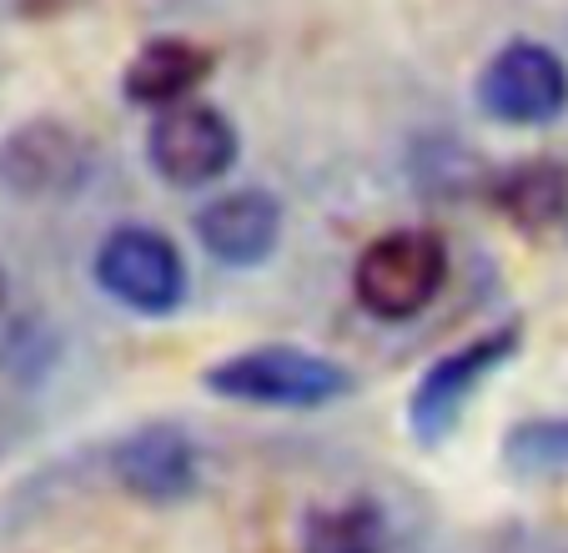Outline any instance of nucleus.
Listing matches in <instances>:
<instances>
[{"instance_id": "nucleus-11", "label": "nucleus", "mask_w": 568, "mask_h": 553, "mask_svg": "<svg viewBox=\"0 0 568 553\" xmlns=\"http://www.w3.org/2000/svg\"><path fill=\"white\" fill-rule=\"evenodd\" d=\"M494 207L528 237H548L568 227V161L528 157L494 177Z\"/></svg>"}, {"instance_id": "nucleus-13", "label": "nucleus", "mask_w": 568, "mask_h": 553, "mask_svg": "<svg viewBox=\"0 0 568 553\" xmlns=\"http://www.w3.org/2000/svg\"><path fill=\"white\" fill-rule=\"evenodd\" d=\"M504 463L518 479L568 473V418H528L504 433Z\"/></svg>"}, {"instance_id": "nucleus-4", "label": "nucleus", "mask_w": 568, "mask_h": 553, "mask_svg": "<svg viewBox=\"0 0 568 553\" xmlns=\"http://www.w3.org/2000/svg\"><path fill=\"white\" fill-rule=\"evenodd\" d=\"M518 342H524L518 328H494V332H483V338L463 342V348L443 352L438 362H428V373L418 378V388H413V398H408V433L418 438L423 448L448 443V438L458 433L468 403L483 393V383L514 358Z\"/></svg>"}, {"instance_id": "nucleus-2", "label": "nucleus", "mask_w": 568, "mask_h": 553, "mask_svg": "<svg viewBox=\"0 0 568 553\" xmlns=\"http://www.w3.org/2000/svg\"><path fill=\"white\" fill-rule=\"evenodd\" d=\"M448 282V247L428 227H393L353 262V298L373 322H413Z\"/></svg>"}, {"instance_id": "nucleus-9", "label": "nucleus", "mask_w": 568, "mask_h": 553, "mask_svg": "<svg viewBox=\"0 0 568 553\" xmlns=\"http://www.w3.org/2000/svg\"><path fill=\"white\" fill-rule=\"evenodd\" d=\"M196 242L222 267H262L282 242V202L262 187H236L196 212Z\"/></svg>"}, {"instance_id": "nucleus-6", "label": "nucleus", "mask_w": 568, "mask_h": 553, "mask_svg": "<svg viewBox=\"0 0 568 553\" xmlns=\"http://www.w3.org/2000/svg\"><path fill=\"white\" fill-rule=\"evenodd\" d=\"M478 107L498 127H554L568 111V66L544 41H508L478 71Z\"/></svg>"}, {"instance_id": "nucleus-1", "label": "nucleus", "mask_w": 568, "mask_h": 553, "mask_svg": "<svg viewBox=\"0 0 568 553\" xmlns=\"http://www.w3.org/2000/svg\"><path fill=\"white\" fill-rule=\"evenodd\" d=\"M202 388L222 403L247 408H282V413H312L333 408L357 388V373L327 352H307L292 342H267L232 358L212 362L202 373Z\"/></svg>"}, {"instance_id": "nucleus-5", "label": "nucleus", "mask_w": 568, "mask_h": 553, "mask_svg": "<svg viewBox=\"0 0 568 553\" xmlns=\"http://www.w3.org/2000/svg\"><path fill=\"white\" fill-rule=\"evenodd\" d=\"M97 171V147L87 131L61 117H31L0 141V187L26 202H61L75 197Z\"/></svg>"}, {"instance_id": "nucleus-14", "label": "nucleus", "mask_w": 568, "mask_h": 553, "mask_svg": "<svg viewBox=\"0 0 568 553\" xmlns=\"http://www.w3.org/2000/svg\"><path fill=\"white\" fill-rule=\"evenodd\" d=\"M6 298H11V282H6V267H0V312H6Z\"/></svg>"}, {"instance_id": "nucleus-12", "label": "nucleus", "mask_w": 568, "mask_h": 553, "mask_svg": "<svg viewBox=\"0 0 568 553\" xmlns=\"http://www.w3.org/2000/svg\"><path fill=\"white\" fill-rule=\"evenodd\" d=\"M393 549V519L377 499H343L312 509L302 519L297 553H387Z\"/></svg>"}, {"instance_id": "nucleus-3", "label": "nucleus", "mask_w": 568, "mask_h": 553, "mask_svg": "<svg viewBox=\"0 0 568 553\" xmlns=\"http://www.w3.org/2000/svg\"><path fill=\"white\" fill-rule=\"evenodd\" d=\"M91 276L111 302H121L126 312H141V318H172L186 302V288H192L182 247L166 232L141 222L111 227L101 237L97 257H91Z\"/></svg>"}, {"instance_id": "nucleus-7", "label": "nucleus", "mask_w": 568, "mask_h": 553, "mask_svg": "<svg viewBox=\"0 0 568 553\" xmlns=\"http://www.w3.org/2000/svg\"><path fill=\"white\" fill-rule=\"evenodd\" d=\"M236 157H242V137L206 101H182L172 111H156L146 131V167L176 192H196V187L222 181L236 167Z\"/></svg>"}, {"instance_id": "nucleus-8", "label": "nucleus", "mask_w": 568, "mask_h": 553, "mask_svg": "<svg viewBox=\"0 0 568 553\" xmlns=\"http://www.w3.org/2000/svg\"><path fill=\"white\" fill-rule=\"evenodd\" d=\"M116 483L136 503H186L202 483V453L182 423H146L126 433L111 453Z\"/></svg>"}, {"instance_id": "nucleus-10", "label": "nucleus", "mask_w": 568, "mask_h": 553, "mask_svg": "<svg viewBox=\"0 0 568 553\" xmlns=\"http://www.w3.org/2000/svg\"><path fill=\"white\" fill-rule=\"evenodd\" d=\"M216 71V56L192 36H151L121 71V97L136 111H172L192 101Z\"/></svg>"}]
</instances>
